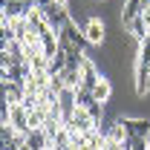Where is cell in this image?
Wrapping results in <instances>:
<instances>
[{
	"label": "cell",
	"instance_id": "obj_1",
	"mask_svg": "<svg viewBox=\"0 0 150 150\" xmlns=\"http://www.w3.org/2000/svg\"><path fill=\"white\" fill-rule=\"evenodd\" d=\"M84 35H87V40H90V46H104V43H107V23L95 15V18L87 20Z\"/></svg>",
	"mask_w": 150,
	"mask_h": 150
},
{
	"label": "cell",
	"instance_id": "obj_4",
	"mask_svg": "<svg viewBox=\"0 0 150 150\" xmlns=\"http://www.w3.org/2000/svg\"><path fill=\"white\" fill-rule=\"evenodd\" d=\"M93 98L98 101V104H107L112 98V81L110 78H101L98 84H95V90H93Z\"/></svg>",
	"mask_w": 150,
	"mask_h": 150
},
{
	"label": "cell",
	"instance_id": "obj_5",
	"mask_svg": "<svg viewBox=\"0 0 150 150\" xmlns=\"http://www.w3.org/2000/svg\"><path fill=\"white\" fill-rule=\"evenodd\" d=\"M61 81H64V87L78 90V87H81V67H67V69L61 72Z\"/></svg>",
	"mask_w": 150,
	"mask_h": 150
},
{
	"label": "cell",
	"instance_id": "obj_2",
	"mask_svg": "<svg viewBox=\"0 0 150 150\" xmlns=\"http://www.w3.org/2000/svg\"><path fill=\"white\" fill-rule=\"evenodd\" d=\"M64 127H75V130H81V133L98 130V124L93 121V115H90V110H87V107H78V110L72 112V121H69V124H64Z\"/></svg>",
	"mask_w": 150,
	"mask_h": 150
},
{
	"label": "cell",
	"instance_id": "obj_3",
	"mask_svg": "<svg viewBox=\"0 0 150 150\" xmlns=\"http://www.w3.org/2000/svg\"><path fill=\"white\" fill-rule=\"evenodd\" d=\"M142 12H144V0H124L121 3V23H124V29L136 18H142Z\"/></svg>",
	"mask_w": 150,
	"mask_h": 150
}]
</instances>
